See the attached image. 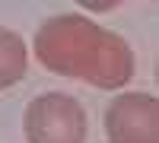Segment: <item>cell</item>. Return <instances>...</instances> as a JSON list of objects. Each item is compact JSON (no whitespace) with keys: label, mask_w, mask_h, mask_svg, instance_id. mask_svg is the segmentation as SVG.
Masks as SVG:
<instances>
[{"label":"cell","mask_w":159,"mask_h":143,"mask_svg":"<svg viewBox=\"0 0 159 143\" xmlns=\"http://www.w3.org/2000/svg\"><path fill=\"white\" fill-rule=\"evenodd\" d=\"M32 51L45 70L96 89H121L134 80L137 70L127 38L102 29L83 13L48 16L32 38Z\"/></svg>","instance_id":"cell-1"},{"label":"cell","mask_w":159,"mask_h":143,"mask_svg":"<svg viewBox=\"0 0 159 143\" xmlns=\"http://www.w3.org/2000/svg\"><path fill=\"white\" fill-rule=\"evenodd\" d=\"M22 134L29 143H86V108L67 92H42L22 111Z\"/></svg>","instance_id":"cell-2"},{"label":"cell","mask_w":159,"mask_h":143,"mask_svg":"<svg viewBox=\"0 0 159 143\" xmlns=\"http://www.w3.org/2000/svg\"><path fill=\"white\" fill-rule=\"evenodd\" d=\"M108 143H159V102L150 92H121L105 108Z\"/></svg>","instance_id":"cell-3"},{"label":"cell","mask_w":159,"mask_h":143,"mask_svg":"<svg viewBox=\"0 0 159 143\" xmlns=\"http://www.w3.org/2000/svg\"><path fill=\"white\" fill-rule=\"evenodd\" d=\"M29 70V48L22 35L0 25V89L16 86Z\"/></svg>","instance_id":"cell-4"},{"label":"cell","mask_w":159,"mask_h":143,"mask_svg":"<svg viewBox=\"0 0 159 143\" xmlns=\"http://www.w3.org/2000/svg\"><path fill=\"white\" fill-rule=\"evenodd\" d=\"M83 7H89V10H99V13H105V10H115L118 3H83Z\"/></svg>","instance_id":"cell-5"}]
</instances>
